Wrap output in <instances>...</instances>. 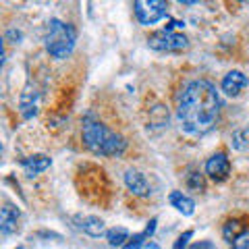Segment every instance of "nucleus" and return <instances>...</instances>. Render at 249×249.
<instances>
[{
	"label": "nucleus",
	"instance_id": "12",
	"mask_svg": "<svg viewBox=\"0 0 249 249\" xmlns=\"http://www.w3.org/2000/svg\"><path fill=\"white\" fill-rule=\"evenodd\" d=\"M168 201H170V206L177 208V212H181L183 216H191L196 212V201L189 196H185L183 191H173L168 196Z\"/></svg>",
	"mask_w": 249,
	"mask_h": 249
},
{
	"label": "nucleus",
	"instance_id": "8",
	"mask_svg": "<svg viewBox=\"0 0 249 249\" xmlns=\"http://www.w3.org/2000/svg\"><path fill=\"white\" fill-rule=\"evenodd\" d=\"M124 185L129 187L131 193L142 196V197H145V196H150L152 193V187H150V183L145 181V177L142 173H137V170H133V168L124 173Z\"/></svg>",
	"mask_w": 249,
	"mask_h": 249
},
{
	"label": "nucleus",
	"instance_id": "14",
	"mask_svg": "<svg viewBox=\"0 0 249 249\" xmlns=\"http://www.w3.org/2000/svg\"><path fill=\"white\" fill-rule=\"evenodd\" d=\"M106 239L112 247H124L127 241H129V231L123 229V227H114V229H110L106 232Z\"/></svg>",
	"mask_w": 249,
	"mask_h": 249
},
{
	"label": "nucleus",
	"instance_id": "7",
	"mask_svg": "<svg viewBox=\"0 0 249 249\" xmlns=\"http://www.w3.org/2000/svg\"><path fill=\"white\" fill-rule=\"evenodd\" d=\"M247 83H249L247 75H243L241 71H231L224 75V79H222V91L227 93V96L235 98L247 88Z\"/></svg>",
	"mask_w": 249,
	"mask_h": 249
},
{
	"label": "nucleus",
	"instance_id": "15",
	"mask_svg": "<svg viewBox=\"0 0 249 249\" xmlns=\"http://www.w3.org/2000/svg\"><path fill=\"white\" fill-rule=\"evenodd\" d=\"M241 232H243V231H241V224L237 220H231V222H227V227H224V239L232 243V241H235Z\"/></svg>",
	"mask_w": 249,
	"mask_h": 249
},
{
	"label": "nucleus",
	"instance_id": "10",
	"mask_svg": "<svg viewBox=\"0 0 249 249\" xmlns=\"http://www.w3.org/2000/svg\"><path fill=\"white\" fill-rule=\"evenodd\" d=\"M19 210L17 208H13L6 204L2 208V212H0V229H2L4 235H13V232H17L19 231Z\"/></svg>",
	"mask_w": 249,
	"mask_h": 249
},
{
	"label": "nucleus",
	"instance_id": "9",
	"mask_svg": "<svg viewBox=\"0 0 249 249\" xmlns=\"http://www.w3.org/2000/svg\"><path fill=\"white\" fill-rule=\"evenodd\" d=\"M75 222H77V229L83 231L85 235H89V237H102L106 232L104 220L98 216H77Z\"/></svg>",
	"mask_w": 249,
	"mask_h": 249
},
{
	"label": "nucleus",
	"instance_id": "16",
	"mask_svg": "<svg viewBox=\"0 0 249 249\" xmlns=\"http://www.w3.org/2000/svg\"><path fill=\"white\" fill-rule=\"evenodd\" d=\"M187 185H189L193 191H204V187H206L204 175L201 173H191L189 177H187Z\"/></svg>",
	"mask_w": 249,
	"mask_h": 249
},
{
	"label": "nucleus",
	"instance_id": "1",
	"mask_svg": "<svg viewBox=\"0 0 249 249\" xmlns=\"http://www.w3.org/2000/svg\"><path fill=\"white\" fill-rule=\"evenodd\" d=\"M177 112L187 133L204 135L212 131L220 112V98L216 88L204 79L187 83L178 96Z\"/></svg>",
	"mask_w": 249,
	"mask_h": 249
},
{
	"label": "nucleus",
	"instance_id": "6",
	"mask_svg": "<svg viewBox=\"0 0 249 249\" xmlns=\"http://www.w3.org/2000/svg\"><path fill=\"white\" fill-rule=\"evenodd\" d=\"M206 175L212 178V181L220 183L231 175V160L227 158V154H214L212 158L206 162Z\"/></svg>",
	"mask_w": 249,
	"mask_h": 249
},
{
	"label": "nucleus",
	"instance_id": "18",
	"mask_svg": "<svg viewBox=\"0 0 249 249\" xmlns=\"http://www.w3.org/2000/svg\"><path fill=\"white\" fill-rule=\"evenodd\" d=\"M231 245L232 249H249V231H243Z\"/></svg>",
	"mask_w": 249,
	"mask_h": 249
},
{
	"label": "nucleus",
	"instance_id": "2",
	"mask_svg": "<svg viewBox=\"0 0 249 249\" xmlns=\"http://www.w3.org/2000/svg\"><path fill=\"white\" fill-rule=\"evenodd\" d=\"M83 143L96 156H121L127 147L124 137L106 129L100 121H85L83 123Z\"/></svg>",
	"mask_w": 249,
	"mask_h": 249
},
{
	"label": "nucleus",
	"instance_id": "3",
	"mask_svg": "<svg viewBox=\"0 0 249 249\" xmlns=\"http://www.w3.org/2000/svg\"><path fill=\"white\" fill-rule=\"evenodd\" d=\"M75 48V31L69 23L52 19L46 31V50L52 58H67Z\"/></svg>",
	"mask_w": 249,
	"mask_h": 249
},
{
	"label": "nucleus",
	"instance_id": "20",
	"mask_svg": "<svg viewBox=\"0 0 249 249\" xmlns=\"http://www.w3.org/2000/svg\"><path fill=\"white\" fill-rule=\"evenodd\" d=\"M191 249H214V247L210 245V243H199V245H193Z\"/></svg>",
	"mask_w": 249,
	"mask_h": 249
},
{
	"label": "nucleus",
	"instance_id": "19",
	"mask_svg": "<svg viewBox=\"0 0 249 249\" xmlns=\"http://www.w3.org/2000/svg\"><path fill=\"white\" fill-rule=\"evenodd\" d=\"M191 237H193V232H191V231H187L185 235H181V237L177 239V243H175V247H173V249H183V247L187 245V241H189Z\"/></svg>",
	"mask_w": 249,
	"mask_h": 249
},
{
	"label": "nucleus",
	"instance_id": "13",
	"mask_svg": "<svg viewBox=\"0 0 249 249\" xmlns=\"http://www.w3.org/2000/svg\"><path fill=\"white\" fill-rule=\"evenodd\" d=\"M37 112V93L36 89L31 91V88H25V91L21 93V114L25 119H31Z\"/></svg>",
	"mask_w": 249,
	"mask_h": 249
},
{
	"label": "nucleus",
	"instance_id": "17",
	"mask_svg": "<svg viewBox=\"0 0 249 249\" xmlns=\"http://www.w3.org/2000/svg\"><path fill=\"white\" fill-rule=\"evenodd\" d=\"M147 239V232L143 231V232H139V235H133V239H129L127 241V245H124L123 249H139L143 245V241Z\"/></svg>",
	"mask_w": 249,
	"mask_h": 249
},
{
	"label": "nucleus",
	"instance_id": "5",
	"mask_svg": "<svg viewBox=\"0 0 249 249\" xmlns=\"http://www.w3.org/2000/svg\"><path fill=\"white\" fill-rule=\"evenodd\" d=\"M133 9H135L139 23H143V25H154V23H158L166 15L168 4L162 2V0H137L133 4Z\"/></svg>",
	"mask_w": 249,
	"mask_h": 249
},
{
	"label": "nucleus",
	"instance_id": "4",
	"mask_svg": "<svg viewBox=\"0 0 249 249\" xmlns=\"http://www.w3.org/2000/svg\"><path fill=\"white\" fill-rule=\"evenodd\" d=\"M147 44L150 48L158 50V52H177V50H183L187 48V37L183 34H177V31H168V29H162V31H156L147 37Z\"/></svg>",
	"mask_w": 249,
	"mask_h": 249
},
{
	"label": "nucleus",
	"instance_id": "11",
	"mask_svg": "<svg viewBox=\"0 0 249 249\" xmlns=\"http://www.w3.org/2000/svg\"><path fill=\"white\" fill-rule=\"evenodd\" d=\"M21 166L27 173V177H36V175L44 173L46 168H50V158L44 154H36V156H29V158L23 160Z\"/></svg>",
	"mask_w": 249,
	"mask_h": 249
}]
</instances>
